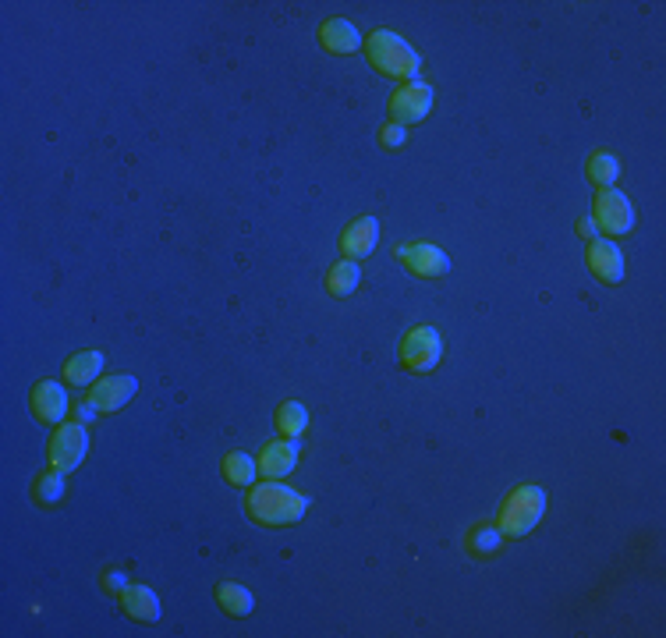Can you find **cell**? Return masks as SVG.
<instances>
[{
    "mask_svg": "<svg viewBox=\"0 0 666 638\" xmlns=\"http://www.w3.org/2000/svg\"><path fill=\"white\" fill-rule=\"evenodd\" d=\"M309 497L291 486L277 483V479H266L259 486H248V497H245V511L252 522L266 525V529H284V525H295L305 518L309 511Z\"/></svg>",
    "mask_w": 666,
    "mask_h": 638,
    "instance_id": "6da1fadb",
    "label": "cell"
},
{
    "mask_svg": "<svg viewBox=\"0 0 666 638\" xmlns=\"http://www.w3.org/2000/svg\"><path fill=\"white\" fill-rule=\"evenodd\" d=\"M365 57L380 75L387 78H401V82H419L422 71V57L415 47H408L397 32L390 29H376L369 39H365Z\"/></svg>",
    "mask_w": 666,
    "mask_h": 638,
    "instance_id": "7a4b0ae2",
    "label": "cell"
},
{
    "mask_svg": "<svg viewBox=\"0 0 666 638\" xmlns=\"http://www.w3.org/2000/svg\"><path fill=\"white\" fill-rule=\"evenodd\" d=\"M543 514H546L543 486H518V490L504 500V507H500L496 529L504 532L507 539H521L543 522Z\"/></svg>",
    "mask_w": 666,
    "mask_h": 638,
    "instance_id": "3957f363",
    "label": "cell"
},
{
    "mask_svg": "<svg viewBox=\"0 0 666 638\" xmlns=\"http://www.w3.org/2000/svg\"><path fill=\"white\" fill-rule=\"evenodd\" d=\"M50 468L61 475L75 472L89 454V433L86 422H68V426H57V433L50 436Z\"/></svg>",
    "mask_w": 666,
    "mask_h": 638,
    "instance_id": "277c9868",
    "label": "cell"
},
{
    "mask_svg": "<svg viewBox=\"0 0 666 638\" xmlns=\"http://www.w3.org/2000/svg\"><path fill=\"white\" fill-rule=\"evenodd\" d=\"M390 110V121L394 125H419V121H426L429 110H433V86L429 82H404L401 89H397L394 96H390L387 103Z\"/></svg>",
    "mask_w": 666,
    "mask_h": 638,
    "instance_id": "5b68a950",
    "label": "cell"
},
{
    "mask_svg": "<svg viewBox=\"0 0 666 638\" xmlns=\"http://www.w3.org/2000/svg\"><path fill=\"white\" fill-rule=\"evenodd\" d=\"M443 358V341L433 327H415L408 330V337L401 341V362L411 373H429L440 366Z\"/></svg>",
    "mask_w": 666,
    "mask_h": 638,
    "instance_id": "8992f818",
    "label": "cell"
},
{
    "mask_svg": "<svg viewBox=\"0 0 666 638\" xmlns=\"http://www.w3.org/2000/svg\"><path fill=\"white\" fill-rule=\"evenodd\" d=\"M596 224L603 227L606 234H628L635 227V206L624 192L617 188H599L596 195Z\"/></svg>",
    "mask_w": 666,
    "mask_h": 638,
    "instance_id": "52a82bcc",
    "label": "cell"
},
{
    "mask_svg": "<svg viewBox=\"0 0 666 638\" xmlns=\"http://www.w3.org/2000/svg\"><path fill=\"white\" fill-rule=\"evenodd\" d=\"M135 390H139V380H135V376H128V373L103 376V380L93 383V390H89V405H93L96 412H121V408L135 397Z\"/></svg>",
    "mask_w": 666,
    "mask_h": 638,
    "instance_id": "ba28073f",
    "label": "cell"
},
{
    "mask_svg": "<svg viewBox=\"0 0 666 638\" xmlns=\"http://www.w3.org/2000/svg\"><path fill=\"white\" fill-rule=\"evenodd\" d=\"M397 259H401L415 277H443V273H450V256L429 242L401 245V249H397Z\"/></svg>",
    "mask_w": 666,
    "mask_h": 638,
    "instance_id": "9c48e42d",
    "label": "cell"
},
{
    "mask_svg": "<svg viewBox=\"0 0 666 638\" xmlns=\"http://www.w3.org/2000/svg\"><path fill=\"white\" fill-rule=\"evenodd\" d=\"M589 270L596 273L603 284H620L624 281V252L617 249V242H606V238H592L589 256H585Z\"/></svg>",
    "mask_w": 666,
    "mask_h": 638,
    "instance_id": "30bf717a",
    "label": "cell"
},
{
    "mask_svg": "<svg viewBox=\"0 0 666 638\" xmlns=\"http://www.w3.org/2000/svg\"><path fill=\"white\" fill-rule=\"evenodd\" d=\"M32 415H36L43 426H57V422L68 415V394H64L61 383L43 380L32 387Z\"/></svg>",
    "mask_w": 666,
    "mask_h": 638,
    "instance_id": "8fae6325",
    "label": "cell"
},
{
    "mask_svg": "<svg viewBox=\"0 0 666 638\" xmlns=\"http://www.w3.org/2000/svg\"><path fill=\"white\" fill-rule=\"evenodd\" d=\"M380 245V220L376 217H358L355 224L344 227L341 234V252L348 259H365L372 256V249Z\"/></svg>",
    "mask_w": 666,
    "mask_h": 638,
    "instance_id": "7c38bea8",
    "label": "cell"
},
{
    "mask_svg": "<svg viewBox=\"0 0 666 638\" xmlns=\"http://www.w3.org/2000/svg\"><path fill=\"white\" fill-rule=\"evenodd\" d=\"M259 472L266 475V479H284V475L295 472L298 465V440H273V444L263 447V454H259Z\"/></svg>",
    "mask_w": 666,
    "mask_h": 638,
    "instance_id": "4fadbf2b",
    "label": "cell"
},
{
    "mask_svg": "<svg viewBox=\"0 0 666 638\" xmlns=\"http://www.w3.org/2000/svg\"><path fill=\"white\" fill-rule=\"evenodd\" d=\"M319 43H323L326 54L344 57V54L362 50V32H358L348 18H330V22L319 29Z\"/></svg>",
    "mask_w": 666,
    "mask_h": 638,
    "instance_id": "5bb4252c",
    "label": "cell"
},
{
    "mask_svg": "<svg viewBox=\"0 0 666 638\" xmlns=\"http://www.w3.org/2000/svg\"><path fill=\"white\" fill-rule=\"evenodd\" d=\"M121 607L132 621H142V624L160 621V600H156V592L146 589V585H128V589L121 592Z\"/></svg>",
    "mask_w": 666,
    "mask_h": 638,
    "instance_id": "9a60e30c",
    "label": "cell"
},
{
    "mask_svg": "<svg viewBox=\"0 0 666 638\" xmlns=\"http://www.w3.org/2000/svg\"><path fill=\"white\" fill-rule=\"evenodd\" d=\"M100 373H103V351H78L75 358H68V366H64V380H68L71 387H89Z\"/></svg>",
    "mask_w": 666,
    "mask_h": 638,
    "instance_id": "2e32d148",
    "label": "cell"
},
{
    "mask_svg": "<svg viewBox=\"0 0 666 638\" xmlns=\"http://www.w3.org/2000/svg\"><path fill=\"white\" fill-rule=\"evenodd\" d=\"M217 603H220V610L224 614H231V617H248L252 610H256V596L245 589V585H238V582H220L217 585Z\"/></svg>",
    "mask_w": 666,
    "mask_h": 638,
    "instance_id": "e0dca14e",
    "label": "cell"
},
{
    "mask_svg": "<svg viewBox=\"0 0 666 638\" xmlns=\"http://www.w3.org/2000/svg\"><path fill=\"white\" fill-rule=\"evenodd\" d=\"M358 281H362V266L344 259V263H333V270L326 273V291L337 298H348L358 288Z\"/></svg>",
    "mask_w": 666,
    "mask_h": 638,
    "instance_id": "ac0fdd59",
    "label": "cell"
},
{
    "mask_svg": "<svg viewBox=\"0 0 666 638\" xmlns=\"http://www.w3.org/2000/svg\"><path fill=\"white\" fill-rule=\"evenodd\" d=\"M256 472H259V461L248 458V454L234 451L224 458V479L234 486H241V490H248V486H256Z\"/></svg>",
    "mask_w": 666,
    "mask_h": 638,
    "instance_id": "d6986e66",
    "label": "cell"
},
{
    "mask_svg": "<svg viewBox=\"0 0 666 638\" xmlns=\"http://www.w3.org/2000/svg\"><path fill=\"white\" fill-rule=\"evenodd\" d=\"M277 429L284 436H291V440H298V436L309 429V412H305V405H298V401L280 405L277 408Z\"/></svg>",
    "mask_w": 666,
    "mask_h": 638,
    "instance_id": "ffe728a7",
    "label": "cell"
},
{
    "mask_svg": "<svg viewBox=\"0 0 666 638\" xmlns=\"http://www.w3.org/2000/svg\"><path fill=\"white\" fill-rule=\"evenodd\" d=\"M620 178V160L610 153H596L589 160V181H596L599 188H610Z\"/></svg>",
    "mask_w": 666,
    "mask_h": 638,
    "instance_id": "44dd1931",
    "label": "cell"
},
{
    "mask_svg": "<svg viewBox=\"0 0 666 638\" xmlns=\"http://www.w3.org/2000/svg\"><path fill=\"white\" fill-rule=\"evenodd\" d=\"M61 497H64V475L54 472V468H50L47 475H39V483H36L39 504H57Z\"/></svg>",
    "mask_w": 666,
    "mask_h": 638,
    "instance_id": "7402d4cb",
    "label": "cell"
},
{
    "mask_svg": "<svg viewBox=\"0 0 666 638\" xmlns=\"http://www.w3.org/2000/svg\"><path fill=\"white\" fill-rule=\"evenodd\" d=\"M468 543H472L475 553H496L500 546H504V532L500 529H475Z\"/></svg>",
    "mask_w": 666,
    "mask_h": 638,
    "instance_id": "603a6c76",
    "label": "cell"
},
{
    "mask_svg": "<svg viewBox=\"0 0 666 638\" xmlns=\"http://www.w3.org/2000/svg\"><path fill=\"white\" fill-rule=\"evenodd\" d=\"M380 142H383L387 149H401V146H404V128L394 125V121H390V125H383Z\"/></svg>",
    "mask_w": 666,
    "mask_h": 638,
    "instance_id": "cb8c5ba5",
    "label": "cell"
},
{
    "mask_svg": "<svg viewBox=\"0 0 666 638\" xmlns=\"http://www.w3.org/2000/svg\"><path fill=\"white\" fill-rule=\"evenodd\" d=\"M103 585H107V589H114V592H124V589H128V582H124L121 571H110V575L103 578Z\"/></svg>",
    "mask_w": 666,
    "mask_h": 638,
    "instance_id": "d4e9b609",
    "label": "cell"
},
{
    "mask_svg": "<svg viewBox=\"0 0 666 638\" xmlns=\"http://www.w3.org/2000/svg\"><path fill=\"white\" fill-rule=\"evenodd\" d=\"M578 231H581V238H585V242H592V238H596V220L581 217L578 220Z\"/></svg>",
    "mask_w": 666,
    "mask_h": 638,
    "instance_id": "484cf974",
    "label": "cell"
},
{
    "mask_svg": "<svg viewBox=\"0 0 666 638\" xmlns=\"http://www.w3.org/2000/svg\"><path fill=\"white\" fill-rule=\"evenodd\" d=\"M93 415H96V408L89 405V401H86V405H82V408H75V422H89V419H93Z\"/></svg>",
    "mask_w": 666,
    "mask_h": 638,
    "instance_id": "4316f807",
    "label": "cell"
}]
</instances>
